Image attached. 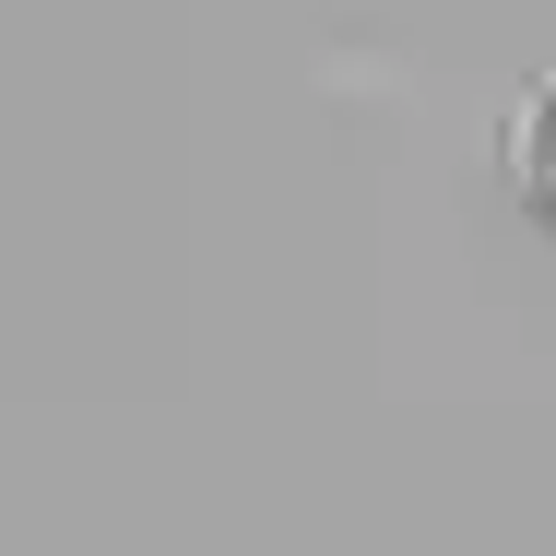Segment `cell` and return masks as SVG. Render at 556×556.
Segmentation results:
<instances>
[{
    "instance_id": "1",
    "label": "cell",
    "mask_w": 556,
    "mask_h": 556,
    "mask_svg": "<svg viewBox=\"0 0 556 556\" xmlns=\"http://www.w3.org/2000/svg\"><path fill=\"white\" fill-rule=\"evenodd\" d=\"M497 178H509L521 214L556 237V48L521 72V96H509V118H497Z\"/></svg>"
}]
</instances>
